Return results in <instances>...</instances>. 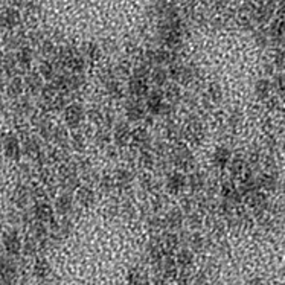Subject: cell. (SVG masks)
I'll return each mask as SVG.
<instances>
[{
	"label": "cell",
	"mask_w": 285,
	"mask_h": 285,
	"mask_svg": "<svg viewBox=\"0 0 285 285\" xmlns=\"http://www.w3.org/2000/svg\"><path fill=\"white\" fill-rule=\"evenodd\" d=\"M5 153L9 157H17V154H19V143H17L16 139H12V138L6 139V142H5Z\"/></svg>",
	"instance_id": "6da1fadb"
},
{
	"label": "cell",
	"mask_w": 285,
	"mask_h": 285,
	"mask_svg": "<svg viewBox=\"0 0 285 285\" xmlns=\"http://www.w3.org/2000/svg\"><path fill=\"white\" fill-rule=\"evenodd\" d=\"M5 247H6V250L8 252H11V253H14V252H17L19 250V247H20V243H19V240H17V237H8L6 240H5Z\"/></svg>",
	"instance_id": "7a4b0ae2"
}]
</instances>
